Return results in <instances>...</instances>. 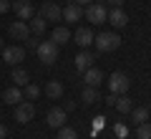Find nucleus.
Wrapping results in <instances>:
<instances>
[{"instance_id":"1","label":"nucleus","mask_w":151,"mask_h":139,"mask_svg":"<svg viewBox=\"0 0 151 139\" xmlns=\"http://www.w3.org/2000/svg\"><path fill=\"white\" fill-rule=\"evenodd\" d=\"M58 48L60 46H55L53 41H40L38 48H35V53H38V58H40L43 66H53L55 61H58Z\"/></svg>"},{"instance_id":"2","label":"nucleus","mask_w":151,"mask_h":139,"mask_svg":"<svg viewBox=\"0 0 151 139\" xmlns=\"http://www.w3.org/2000/svg\"><path fill=\"white\" fill-rule=\"evenodd\" d=\"M93 43H96V48L101 53H111V51H116L121 46V38H119V33H98L93 38Z\"/></svg>"},{"instance_id":"3","label":"nucleus","mask_w":151,"mask_h":139,"mask_svg":"<svg viewBox=\"0 0 151 139\" xmlns=\"http://www.w3.org/2000/svg\"><path fill=\"white\" fill-rule=\"evenodd\" d=\"M129 86H131V79L126 74H121V71H113V74L108 76V91L116 94V96L129 94Z\"/></svg>"},{"instance_id":"4","label":"nucleus","mask_w":151,"mask_h":139,"mask_svg":"<svg viewBox=\"0 0 151 139\" xmlns=\"http://www.w3.org/2000/svg\"><path fill=\"white\" fill-rule=\"evenodd\" d=\"M83 15H86V20H91L93 25H101V23H106V18H108V10H106V5H103V3L93 0L91 5H86Z\"/></svg>"},{"instance_id":"5","label":"nucleus","mask_w":151,"mask_h":139,"mask_svg":"<svg viewBox=\"0 0 151 139\" xmlns=\"http://www.w3.org/2000/svg\"><path fill=\"white\" fill-rule=\"evenodd\" d=\"M33 116H35V106H33V101L23 99V101L15 104V122L28 124V122H33Z\"/></svg>"},{"instance_id":"6","label":"nucleus","mask_w":151,"mask_h":139,"mask_svg":"<svg viewBox=\"0 0 151 139\" xmlns=\"http://www.w3.org/2000/svg\"><path fill=\"white\" fill-rule=\"evenodd\" d=\"M10 8L15 10V15H18V20H30L33 15H35V8H33V3L30 0H13L10 3Z\"/></svg>"},{"instance_id":"7","label":"nucleus","mask_w":151,"mask_h":139,"mask_svg":"<svg viewBox=\"0 0 151 139\" xmlns=\"http://www.w3.org/2000/svg\"><path fill=\"white\" fill-rule=\"evenodd\" d=\"M3 61L8 66H18L20 61H25V48L23 46H5L3 48Z\"/></svg>"},{"instance_id":"8","label":"nucleus","mask_w":151,"mask_h":139,"mask_svg":"<svg viewBox=\"0 0 151 139\" xmlns=\"http://www.w3.org/2000/svg\"><path fill=\"white\" fill-rule=\"evenodd\" d=\"M65 114L68 111H65L63 106H53L48 114H45V124H48L50 129H60L65 124Z\"/></svg>"},{"instance_id":"9","label":"nucleus","mask_w":151,"mask_h":139,"mask_svg":"<svg viewBox=\"0 0 151 139\" xmlns=\"http://www.w3.org/2000/svg\"><path fill=\"white\" fill-rule=\"evenodd\" d=\"M8 36L15 38V41H25V38L30 36V28H28L25 20H13L10 25H8Z\"/></svg>"},{"instance_id":"10","label":"nucleus","mask_w":151,"mask_h":139,"mask_svg":"<svg viewBox=\"0 0 151 139\" xmlns=\"http://www.w3.org/2000/svg\"><path fill=\"white\" fill-rule=\"evenodd\" d=\"M40 15H43L45 20H60V15H63V8H60L58 3H53V0H45L43 8H40Z\"/></svg>"},{"instance_id":"11","label":"nucleus","mask_w":151,"mask_h":139,"mask_svg":"<svg viewBox=\"0 0 151 139\" xmlns=\"http://www.w3.org/2000/svg\"><path fill=\"white\" fill-rule=\"evenodd\" d=\"M83 81H86V86H93V89H98V86L103 84V71L96 68V66H91V68L83 71Z\"/></svg>"},{"instance_id":"12","label":"nucleus","mask_w":151,"mask_h":139,"mask_svg":"<svg viewBox=\"0 0 151 139\" xmlns=\"http://www.w3.org/2000/svg\"><path fill=\"white\" fill-rule=\"evenodd\" d=\"M106 20L111 23L113 28H126V23H129V15L124 13V8H111Z\"/></svg>"},{"instance_id":"13","label":"nucleus","mask_w":151,"mask_h":139,"mask_svg":"<svg viewBox=\"0 0 151 139\" xmlns=\"http://www.w3.org/2000/svg\"><path fill=\"white\" fill-rule=\"evenodd\" d=\"M43 94L48 99H53V101H58V99H63V84L60 81H45V86H43Z\"/></svg>"},{"instance_id":"14","label":"nucleus","mask_w":151,"mask_h":139,"mask_svg":"<svg viewBox=\"0 0 151 139\" xmlns=\"http://www.w3.org/2000/svg\"><path fill=\"white\" fill-rule=\"evenodd\" d=\"M93 61H96V56H93L88 48H81V53L76 56V68L83 74L86 68H91V66H93Z\"/></svg>"},{"instance_id":"15","label":"nucleus","mask_w":151,"mask_h":139,"mask_svg":"<svg viewBox=\"0 0 151 139\" xmlns=\"http://www.w3.org/2000/svg\"><path fill=\"white\" fill-rule=\"evenodd\" d=\"M60 18H65V23H78L83 18V8L76 5V3H68V5L63 8V15Z\"/></svg>"},{"instance_id":"16","label":"nucleus","mask_w":151,"mask_h":139,"mask_svg":"<svg viewBox=\"0 0 151 139\" xmlns=\"http://www.w3.org/2000/svg\"><path fill=\"white\" fill-rule=\"evenodd\" d=\"M73 38H76V43H78L81 48H88V46L93 43V38H96V36H93V31H91V28H83V25H81L78 31L73 33Z\"/></svg>"},{"instance_id":"17","label":"nucleus","mask_w":151,"mask_h":139,"mask_svg":"<svg viewBox=\"0 0 151 139\" xmlns=\"http://www.w3.org/2000/svg\"><path fill=\"white\" fill-rule=\"evenodd\" d=\"M70 38H73V36H70V31H68L65 25H58V28H53V33H50V41H53L55 46H65V43H68Z\"/></svg>"},{"instance_id":"18","label":"nucleus","mask_w":151,"mask_h":139,"mask_svg":"<svg viewBox=\"0 0 151 139\" xmlns=\"http://www.w3.org/2000/svg\"><path fill=\"white\" fill-rule=\"evenodd\" d=\"M45 18L43 15H33L30 20H28V28H30V36H43L45 33Z\"/></svg>"},{"instance_id":"19","label":"nucleus","mask_w":151,"mask_h":139,"mask_svg":"<svg viewBox=\"0 0 151 139\" xmlns=\"http://www.w3.org/2000/svg\"><path fill=\"white\" fill-rule=\"evenodd\" d=\"M3 101H5V104H13V106H15L18 101H23L20 86H10V89H5V91H3Z\"/></svg>"},{"instance_id":"20","label":"nucleus","mask_w":151,"mask_h":139,"mask_svg":"<svg viewBox=\"0 0 151 139\" xmlns=\"http://www.w3.org/2000/svg\"><path fill=\"white\" fill-rule=\"evenodd\" d=\"M10 79H13V84H15V86H20V89H23V86H25L28 81H30V76H28V71L23 68V66H13Z\"/></svg>"},{"instance_id":"21","label":"nucleus","mask_w":151,"mask_h":139,"mask_svg":"<svg viewBox=\"0 0 151 139\" xmlns=\"http://www.w3.org/2000/svg\"><path fill=\"white\" fill-rule=\"evenodd\" d=\"M81 101H86V104H96V101H101V94H98V89H93V86H83V91H81Z\"/></svg>"},{"instance_id":"22","label":"nucleus","mask_w":151,"mask_h":139,"mask_svg":"<svg viewBox=\"0 0 151 139\" xmlns=\"http://www.w3.org/2000/svg\"><path fill=\"white\" fill-rule=\"evenodd\" d=\"M113 106L119 109L121 114H131V109H134V101L129 99V94H121V96H116V104Z\"/></svg>"},{"instance_id":"23","label":"nucleus","mask_w":151,"mask_h":139,"mask_svg":"<svg viewBox=\"0 0 151 139\" xmlns=\"http://www.w3.org/2000/svg\"><path fill=\"white\" fill-rule=\"evenodd\" d=\"M23 89H25V91H23V99H28V101H35V99L43 94V89H40L38 84H25Z\"/></svg>"},{"instance_id":"24","label":"nucleus","mask_w":151,"mask_h":139,"mask_svg":"<svg viewBox=\"0 0 151 139\" xmlns=\"http://www.w3.org/2000/svg\"><path fill=\"white\" fill-rule=\"evenodd\" d=\"M131 119H134L136 124H144L146 119H149V109L146 106H134L131 109Z\"/></svg>"},{"instance_id":"25","label":"nucleus","mask_w":151,"mask_h":139,"mask_svg":"<svg viewBox=\"0 0 151 139\" xmlns=\"http://www.w3.org/2000/svg\"><path fill=\"white\" fill-rule=\"evenodd\" d=\"M58 139H78V134H76V129H70V127H60L58 129Z\"/></svg>"},{"instance_id":"26","label":"nucleus","mask_w":151,"mask_h":139,"mask_svg":"<svg viewBox=\"0 0 151 139\" xmlns=\"http://www.w3.org/2000/svg\"><path fill=\"white\" fill-rule=\"evenodd\" d=\"M136 137L139 139H151V124H139V129H136Z\"/></svg>"},{"instance_id":"27","label":"nucleus","mask_w":151,"mask_h":139,"mask_svg":"<svg viewBox=\"0 0 151 139\" xmlns=\"http://www.w3.org/2000/svg\"><path fill=\"white\" fill-rule=\"evenodd\" d=\"M38 43H40V41H38V36H28V38H25V48L35 51V48H38Z\"/></svg>"},{"instance_id":"28","label":"nucleus","mask_w":151,"mask_h":139,"mask_svg":"<svg viewBox=\"0 0 151 139\" xmlns=\"http://www.w3.org/2000/svg\"><path fill=\"white\" fill-rule=\"evenodd\" d=\"M103 5H111V8H121L124 5V0H101Z\"/></svg>"},{"instance_id":"29","label":"nucleus","mask_w":151,"mask_h":139,"mask_svg":"<svg viewBox=\"0 0 151 139\" xmlns=\"http://www.w3.org/2000/svg\"><path fill=\"white\" fill-rule=\"evenodd\" d=\"M8 10H10V0H0V13L5 15Z\"/></svg>"},{"instance_id":"30","label":"nucleus","mask_w":151,"mask_h":139,"mask_svg":"<svg viewBox=\"0 0 151 139\" xmlns=\"http://www.w3.org/2000/svg\"><path fill=\"white\" fill-rule=\"evenodd\" d=\"M0 139H8V127L0 122Z\"/></svg>"},{"instance_id":"31","label":"nucleus","mask_w":151,"mask_h":139,"mask_svg":"<svg viewBox=\"0 0 151 139\" xmlns=\"http://www.w3.org/2000/svg\"><path fill=\"white\" fill-rule=\"evenodd\" d=\"M103 122H106L103 116H96V119H93V127H96V129H101V127H103Z\"/></svg>"},{"instance_id":"32","label":"nucleus","mask_w":151,"mask_h":139,"mask_svg":"<svg viewBox=\"0 0 151 139\" xmlns=\"http://www.w3.org/2000/svg\"><path fill=\"white\" fill-rule=\"evenodd\" d=\"M70 3H76V5H81V8H86V5H91L93 0H70Z\"/></svg>"},{"instance_id":"33","label":"nucleus","mask_w":151,"mask_h":139,"mask_svg":"<svg viewBox=\"0 0 151 139\" xmlns=\"http://www.w3.org/2000/svg\"><path fill=\"white\" fill-rule=\"evenodd\" d=\"M106 104H108V106H113V104H116V94H108V96H106Z\"/></svg>"},{"instance_id":"34","label":"nucleus","mask_w":151,"mask_h":139,"mask_svg":"<svg viewBox=\"0 0 151 139\" xmlns=\"http://www.w3.org/2000/svg\"><path fill=\"white\" fill-rule=\"evenodd\" d=\"M63 109H65V111H73V109H76V101H68V99H65V106H63Z\"/></svg>"},{"instance_id":"35","label":"nucleus","mask_w":151,"mask_h":139,"mask_svg":"<svg viewBox=\"0 0 151 139\" xmlns=\"http://www.w3.org/2000/svg\"><path fill=\"white\" fill-rule=\"evenodd\" d=\"M3 48H5V43H3V38H0V51H3Z\"/></svg>"},{"instance_id":"36","label":"nucleus","mask_w":151,"mask_h":139,"mask_svg":"<svg viewBox=\"0 0 151 139\" xmlns=\"http://www.w3.org/2000/svg\"><path fill=\"white\" fill-rule=\"evenodd\" d=\"M0 101H3V94H0Z\"/></svg>"},{"instance_id":"37","label":"nucleus","mask_w":151,"mask_h":139,"mask_svg":"<svg viewBox=\"0 0 151 139\" xmlns=\"http://www.w3.org/2000/svg\"><path fill=\"white\" fill-rule=\"evenodd\" d=\"M43 3H45V0H43Z\"/></svg>"}]
</instances>
